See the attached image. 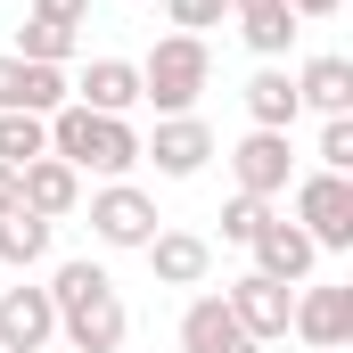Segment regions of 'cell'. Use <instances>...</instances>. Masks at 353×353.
Wrapping results in <instances>:
<instances>
[{
	"label": "cell",
	"instance_id": "cell-23",
	"mask_svg": "<svg viewBox=\"0 0 353 353\" xmlns=\"http://www.w3.org/2000/svg\"><path fill=\"white\" fill-rule=\"evenodd\" d=\"M312 157H321V173H353V115H329L321 123V148Z\"/></svg>",
	"mask_w": 353,
	"mask_h": 353
},
{
	"label": "cell",
	"instance_id": "cell-19",
	"mask_svg": "<svg viewBox=\"0 0 353 353\" xmlns=\"http://www.w3.org/2000/svg\"><path fill=\"white\" fill-rule=\"evenodd\" d=\"M50 230L58 222H41V214H0V271H33V263H50Z\"/></svg>",
	"mask_w": 353,
	"mask_h": 353
},
{
	"label": "cell",
	"instance_id": "cell-8",
	"mask_svg": "<svg viewBox=\"0 0 353 353\" xmlns=\"http://www.w3.org/2000/svg\"><path fill=\"white\" fill-rule=\"evenodd\" d=\"M230 181H239V197H288V181H296V148H288V132H247L239 148H230Z\"/></svg>",
	"mask_w": 353,
	"mask_h": 353
},
{
	"label": "cell",
	"instance_id": "cell-29",
	"mask_svg": "<svg viewBox=\"0 0 353 353\" xmlns=\"http://www.w3.org/2000/svg\"><path fill=\"white\" fill-rule=\"evenodd\" d=\"M345 353H353V345H345Z\"/></svg>",
	"mask_w": 353,
	"mask_h": 353
},
{
	"label": "cell",
	"instance_id": "cell-5",
	"mask_svg": "<svg viewBox=\"0 0 353 353\" xmlns=\"http://www.w3.org/2000/svg\"><path fill=\"white\" fill-rule=\"evenodd\" d=\"M165 230V214H157V197L148 189H132V181H107V189H90V239L99 247H148Z\"/></svg>",
	"mask_w": 353,
	"mask_h": 353
},
{
	"label": "cell",
	"instance_id": "cell-17",
	"mask_svg": "<svg viewBox=\"0 0 353 353\" xmlns=\"http://www.w3.org/2000/svg\"><path fill=\"white\" fill-rule=\"evenodd\" d=\"M296 107H312L321 123H329V115H353V58H337V50L304 58V66H296Z\"/></svg>",
	"mask_w": 353,
	"mask_h": 353
},
{
	"label": "cell",
	"instance_id": "cell-20",
	"mask_svg": "<svg viewBox=\"0 0 353 353\" xmlns=\"http://www.w3.org/2000/svg\"><path fill=\"white\" fill-rule=\"evenodd\" d=\"M239 33H247V50H255L263 66H279V58H288V41H296L304 25L288 17V0H271V8H239Z\"/></svg>",
	"mask_w": 353,
	"mask_h": 353
},
{
	"label": "cell",
	"instance_id": "cell-21",
	"mask_svg": "<svg viewBox=\"0 0 353 353\" xmlns=\"http://www.w3.org/2000/svg\"><path fill=\"white\" fill-rule=\"evenodd\" d=\"M74 41H83V33H74V25H50V17H25V25H17V58H33V66H66Z\"/></svg>",
	"mask_w": 353,
	"mask_h": 353
},
{
	"label": "cell",
	"instance_id": "cell-27",
	"mask_svg": "<svg viewBox=\"0 0 353 353\" xmlns=\"http://www.w3.org/2000/svg\"><path fill=\"white\" fill-rule=\"evenodd\" d=\"M337 8H345V0H288V17H296V25H329Z\"/></svg>",
	"mask_w": 353,
	"mask_h": 353
},
{
	"label": "cell",
	"instance_id": "cell-12",
	"mask_svg": "<svg viewBox=\"0 0 353 353\" xmlns=\"http://www.w3.org/2000/svg\"><path fill=\"white\" fill-rule=\"evenodd\" d=\"M247 255H255V271H263V279H279V288H304V279H312V263H321V247H312L288 214H263V230L247 239Z\"/></svg>",
	"mask_w": 353,
	"mask_h": 353
},
{
	"label": "cell",
	"instance_id": "cell-28",
	"mask_svg": "<svg viewBox=\"0 0 353 353\" xmlns=\"http://www.w3.org/2000/svg\"><path fill=\"white\" fill-rule=\"evenodd\" d=\"M0 214H17V165H0Z\"/></svg>",
	"mask_w": 353,
	"mask_h": 353
},
{
	"label": "cell",
	"instance_id": "cell-16",
	"mask_svg": "<svg viewBox=\"0 0 353 353\" xmlns=\"http://www.w3.org/2000/svg\"><path fill=\"white\" fill-rule=\"evenodd\" d=\"M74 107H90V115H132L140 107V66L132 58H90L83 74H74Z\"/></svg>",
	"mask_w": 353,
	"mask_h": 353
},
{
	"label": "cell",
	"instance_id": "cell-11",
	"mask_svg": "<svg viewBox=\"0 0 353 353\" xmlns=\"http://www.w3.org/2000/svg\"><path fill=\"white\" fill-rule=\"evenodd\" d=\"M222 304H230V321H239L255 345H271V337H288V304H296V288H279V279H263V271H239V279L222 288Z\"/></svg>",
	"mask_w": 353,
	"mask_h": 353
},
{
	"label": "cell",
	"instance_id": "cell-18",
	"mask_svg": "<svg viewBox=\"0 0 353 353\" xmlns=\"http://www.w3.org/2000/svg\"><path fill=\"white\" fill-rule=\"evenodd\" d=\"M239 99H247L255 132H296V115H304V107H296V74H288V66H255Z\"/></svg>",
	"mask_w": 353,
	"mask_h": 353
},
{
	"label": "cell",
	"instance_id": "cell-9",
	"mask_svg": "<svg viewBox=\"0 0 353 353\" xmlns=\"http://www.w3.org/2000/svg\"><path fill=\"white\" fill-rule=\"evenodd\" d=\"M50 345H58V304H50V288H33V279L0 288V353H50Z\"/></svg>",
	"mask_w": 353,
	"mask_h": 353
},
{
	"label": "cell",
	"instance_id": "cell-4",
	"mask_svg": "<svg viewBox=\"0 0 353 353\" xmlns=\"http://www.w3.org/2000/svg\"><path fill=\"white\" fill-rule=\"evenodd\" d=\"M296 230L321 247V255H345L353 247V173H312L296 181Z\"/></svg>",
	"mask_w": 353,
	"mask_h": 353
},
{
	"label": "cell",
	"instance_id": "cell-15",
	"mask_svg": "<svg viewBox=\"0 0 353 353\" xmlns=\"http://www.w3.org/2000/svg\"><path fill=\"white\" fill-rule=\"evenodd\" d=\"M181 353H263V345L230 321L222 296H189V312H181Z\"/></svg>",
	"mask_w": 353,
	"mask_h": 353
},
{
	"label": "cell",
	"instance_id": "cell-6",
	"mask_svg": "<svg viewBox=\"0 0 353 353\" xmlns=\"http://www.w3.org/2000/svg\"><path fill=\"white\" fill-rule=\"evenodd\" d=\"M288 329H296L312 353H345V345H353V279L296 288V304H288Z\"/></svg>",
	"mask_w": 353,
	"mask_h": 353
},
{
	"label": "cell",
	"instance_id": "cell-13",
	"mask_svg": "<svg viewBox=\"0 0 353 353\" xmlns=\"http://www.w3.org/2000/svg\"><path fill=\"white\" fill-rule=\"evenodd\" d=\"M17 205H25V214H41V222H66V214L83 205V173H74V165H58V157H33V165L17 173Z\"/></svg>",
	"mask_w": 353,
	"mask_h": 353
},
{
	"label": "cell",
	"instance_id": "cell-1",
	"mask_svg": "<svg viewBox=\"0 0 353 353\" xmlns=\"http://www.w3.org/2000/svg\"><path fill=\"white\" fill-rule=\"evenodd\" d=\"M50 304H58L66 353H115L123 337H132V312H123L115 279H107V263H90V255H74V263L50 271Z\"/></svg>",
	"mask_w": 353,
	"mask_h": 353
},
{
	"label": "cell",
	"instance_id": "cell-10",
	"mask_svg": "<svg viewBox=\"0 0 353 353\" xmlns=\"http://www.w3.org/2000/svg\"><path fill=\"white\" fill-rule=\"evenodd\" d=\"M66 99H74L66 66H33V58L0 50V115H58Z\"/></svg>",
	"mask_w": 353,
	"mask_h": 353
},
{
	"label": "cell",
	"instance_id": "cell-26",
	"mask_svg": "<svg viewBox=\"0 0 353 353\" xmlns=\"http://www.w3.org/2000/svg\"><path fill=\"white\" fill-rule=\"evenodd\" d=\"M33 17H50V25H74V33H83V25H90V0H33Z\"/></svg>",
	"mask_w": 353,
	"mask_h": 353
},
{
	"label": "cell",
	"instance_id": "cell-24",
	"mask_svg": "<svg viewBox=\"0 0 353 353\" xmlns=\"http://www.w3.org/2000/svg\"><path fill=\"white\" fill-rule=\"evenodd\" d=\"M263 197H230V205H222V247H247V239H255V230H263Z\"/></svg>",
	"mask_w": 353,
	"mask_h": 353
},
{
	"label": "cell",
	"instance_id": "cell-2",
	"mask_svg": "<svg viewBox=\"0 0 353 353\" xmlns=\"http://www.w3.org/2000/svg\"><path fill=\"white\" fill-rule=\"evenodd\" d=\"M50 157L74 165V173H99V181H132L140 132H132V115H90V107L66 99V107L50 115Z\"/></svg>",
	"mask_w": 353,
	"mask_h": 353
},
{
	"label": "cell",
	"instance_id": "cell-22",
	"mask_svg": "<svg viewBox=\"0 0 353 353\" xmlns=\"http://www.w3.org/2000/svg\"><path fill=\"white\" fill-rule=\"evenodd\" d=\"M33 157H50V115H0V165H33Z\"/></svg>",
	"mask_w": 353,
	"mask_h": 353
},
{
	"label": "cell",
	"instance_id": "cell-25",
	"mask_svg": "<svg viewBox=\"0 0 353 353\" xmlns=\"http://www.w3.org/2000/svg\"><path fill=\"white\" fill-rule=\"evenodd\" d=\"M165 17H173V33H205L230 17V0H165Z\"/></svg>",
	"mask_w": 353,
	"mask_h": 353
},
{
	"label": "cell",
	"instance_id": "cell-7",
	"mask_svg": "<svg viewBox=\"0 0 353 353\" xmlns=\"http://www.w3.org/2000/svg\"><path fill=\"white\" fill-rule=\"evenodd\" d=\"M140 165H157L165 181H197L214 165V132L205 115H157V132L140 140Z\"/></svg>",
	"mask_w": 353,
	"mask_h": 353
},
{
	"label": "cell",
	"instance_id": "cell-3",
	"mask_svg": "<svg viewBox=\"0 0 353 353\" xmlns=\"http://www.w3.org/2000/svg\"><path fill=\"white\" fill-rule=\"evenodd\" d=\"M205 83H214L205 33H165V41L140 58V107H157V115H197Z\"/></svg>",
	"mask_w": 353,
	"mask_h": 353
},
{
	"label": "cell",
	"instance_id": "cell-14",
	"mask_svg": "<svg viewBox=\"0 0 353 353\" xmlns=\"http://www.w3.org/2000/svg\"><path fill=\"white\" fill-rule=\"evenodd\" d=\"M140 255L157 271V288H205V279H214V247H205L197 230H157Z\"/></svg>",
	"mask_w": 353,
	"mask_h": 353
}]
</instances>
